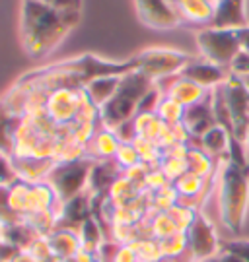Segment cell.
Returning a JSON list of instances; mask_svg holds the SVG:
<instances>
[{"mask_svg":"<svg viewBox=\"0 0 249 262\" xmlns=\"http://www.w3.org/2000/svg\"><path fill=\"white\" fill-rule=\"evenodd\" d=\"M82 14H65L37 0H22L20 43L31 58L51 55L72 31Z\"/></svg>","mask_w":249,"mask_h":262,"instance_id":"cell-1","label":"cell"},{"mask_svg":"<svg viewBox=\"0 0 249 262\" xmlns=\"http://www.w3.org/2000/svg\"><path fill=\"white\" fill-rule=\"evenodd\" d=\"M214 194L222 225L230 233H238L249 212V167L222 159L214 177Z\"/></svg>","mask_w":249,"mask_h":262,"instance_id":"cell-2","label":"cell"},{"mask_svg":"<svg viewBox=\"0 0 249 262\" xmlns=\"http://www.w3.org/2000/svg\"><path fill=\"white\" fill-rule=\"evenodd\" d=\"M154 85L156 82L139 70L127 72L121 78L117 94L111 97L109 103L100 109V124L103 128L117 130L121 124L132 121L139 113L140 101L146 97V94Z\"/></svg>","mask_w":249,"mask_h":262,"instance_id":"cell-3","label":"cell"},{"mask_svg":"<svg viewBox=\"0 0 249 262\" xmlns=\"http://www.w3.org/2000/svg\"><path fill=\"white\" fill-rule=\"evenodd\" d=\"M195 43L199 49V56L228 70L241 53L238 29H220L213 26L201 28L195 33Z\"/></svg>","mask_w":249,"mask_h":262,"instance_id":"cell-4","label":"cell"},{"mask_svg":"<svg viewBox=\"0 0 249 262\" xmlns=\"http://www.w3.org/2000/svg\"><path fill=\"white\" fill-rule=\"evenodd\" d=\"M135 60L137 70L158 84L166 78L181 74L185 66L193 60V55L171 47H148L135 55Z\"/></svg>","mask_w":249,"mask_h":262,"instance_id":"cell-5","label":"cell"},{"mask_svg":"<svg viewBox=\"0 0 249 262\" xmlns=\"http://www.w3.org/2000/svg\"><path fill=\"white\" fill-rule=\"evenodd\" d=\"M92 167L93 159L90 158L78 159V161H66V163H55L53 171L47 177V183L53 187L61 204L80 196L88 190Z\"/></svg>","mask_w":249,"mask_h":262,"instance_id":"cell-6","label":"cell"},{"mask_svg":"<svg viewBox=\"0 0 249 262\" xmlns=\"http://www.w3.org/2000/svg\"><path fill=\"white\" fill-rule=\"evenodd\" d=\"M222 253V243L214 224L203 210L197 214L193 225L187 229V256L191 262H203L216 258Z\"/></svg>","mask_w":249,"mask_h":262,"instance_id":"cell-7","label":"cell"},{"mask_svg":"<svg viewBox=\"0 0 249 262\" xmlns=\"http://www.w3.org/2000/svg\"><path fill=\"white\" fill-rule=\"evenodd\" d=\"M226 105L232 117V134L234 138L245 144L249 136V92L241 82L240 76L232 74L228 76L226 84L222 85Z\"/></svg>","mask_w":249,"mask_h":262,"instance_id":"cell-8","label":"cell"},{"mask_svg":"<svg viewBox=\"0 0 249 262\" xmlns=\"http://www.w3.org/2000/svg\"><path fill=\"white\" fill-rule=\"evenodd\" d=\"M88 99L84 88H59L47 97V115L55 124H70Z\"/></svg>","mask_w":249,"mask_h":262,"instance_id":"cell-9","label":"cell"},{"mask_svg":"<svg viewBox=\"0 0 249 262\" xmlns=\"http://www.w3.org/2000/svg\"><path fill=\"white\" fill-rule=\"evenodd\" d=\"M140 24L158 31H169L181 24L176 8L169 0H132Z\"/></svg>","mask_w":249,"mask_h":262,"instance_id":"cell-10","label":"cell"},{"mask_svg":"<svg viewBox=\"0 0 249 262\" xmlns=\"http://www.w3.org/2000/svg\"><path fill=\"white\" fill-rule=\"evenodd\" d=\"M181 76L189 78L195 84H199L206 92H213V90L226 84L230 70L214 64L210 60H204L203 56H193V60L183 68Z\"/></svg>","mask_w":249,"mask_h":262,"instance_id":"cell-11","label":"cell"},{"mask_svg":"<svg viewBox=\"0 0 249 262\" xmlns=\"http://www.w3.org/2000/svg\"><path fill=\"white\" fill-rule=\"evenodd\" d=\"M158 88L162 90V94L171 97V99H176L177 103H181L185 109L191 107V105L204 101L208 97V94H210V92H206L204 88H201L199 84H195V82H191L189 78H185L181 74L171 76V78H166V80L158 82Z\"/></svg>","mask_w":249,"mask_h":262,"instance_id":"cell-12","label":"cell"},{"mask_svg":"<svg viewBox=\"0 0 249 262\" xmlns=\"http://www.w3.org/2000/svg\"><path fill=\"white\" fill-rule=\"evenodd\" d=\"M176 8L181 24L197 26V28H208L214 19L216 4L213 0H174L171 2Z\"/></svg>","mask_w":249,"mask_h":262,"instance_id":"cell-13","label":"cell"},{"mask_svg":"<svg viewBox=\"0 0 249 262\" xmlns=\"http://www.w3.org/2000/svg\"><path fill=\"white\" fill-rule=\"evenodd\" d=\"M183 124L193 140H199L204 132H208L213 126H216V119H214L213 111V92L208 94L204 101L185 109Z\"/></svg>","mask_w":249,"mask_h":262,"instance_id":"cell-14","label":"cell"},{"mask_svg":"<svg viewBox=\"0 0 249 262\" xmlns=\"http://www.w3.org/2000/svg\"><path fill=\"white\" fill-rule=\"evenodd\" d=\"M245 2L247 0H218L210 26L220 29H240L249 26Z\"/></svg>","mask_w":249,"mask_h":262,"instance_id":"cell-15","label":"cell"},{"mask_svg":"<svg viewBox=\"0 0 249 262\" xmlns=\"http://www.w3.org/2000/svg\"><path fill=\"white\" fill-rule=\"evenodd\" d=\"M123 175V169L115 159H100L93 161L92 173H90V185L88 192L92 196H107L111 185Z\"/></svg>","mask_w":249,"mask_h":262,"instance_id":"cell-16","label":"cell"},{"mask_svg":"<svg viewBox=\"0 0 249 262\" xmlns=\"http://www.w3.org/2000/svg\"><path fill=\"white\" fill-rule=\"evenodd\" d=\"M14 161V169L20 181L35 185V183H43L47 181L49 173L55 167L53 159H37V158H12Z\"/></svg>","mask_w":249,"mask_h":262,"instance_id":"cell-17","label":"cell"},{"mask_svg":"<svg viewBox=\"0 0 249 262\" xmlns=\"http://www.w3.org/2000/svg\"><path fill=\"white\" fill-rule=\"evenodd\" d=\"M232 138H234V136H232L224 126L216 124V126H213L208 132H204L203 136L197 140V146L203 148V150L206 151L210 158L216 159V161H222V159L228 158Z\"/></svg>","mask_w":249,"mask_h":262,"instance_id":"cell-18","label":"cell"},{"mask_svg":"<svg viewBox=\"0 0 249 262\" xmlns=\"http://www.w3.org/2000/svg\"><path fill=\"white\" fill-rule=\"evenodd\" d=\"M49 243H51L53 254L61 260H74V256L82 251L80 235L66 227H56L55 231L49 235Z\"/></svg>","mask_w":249,"mask_h":262,"instance_id":"cell-19","label":"cell"},{"mask_svg":"<svg viewBox=\"0 0 249 262\" xmlns=\"http://www.w3.org/2000/svg\"><path fill=\"white\" fill-rule=\"evenodd\" d=\"M119 146H121V140L119 136L115 134V130L100 126L95 130V134H93V138L90 140V144L86 146V150H88V158L93 159V161H100V159L115 158Z\"/></svg>","mask_w":249,"mask_h":262,"instance_id":"cell-20","label":"cell"},{"mask_svg":"<svg viewBox=\"0 0 249 262\" xmlns=\"http://www.w3.org/2000/svg\"><path fill=\"white\" fill-rule=\"evenodd\" d=\"M121 78L123 76H102V78H95L92 82L84 85L88 99L92 101L98 109H102L103 105H107L111 101V97L117 94L121 84Z\"/></svg>","mask_w":249,"mask_h":262,"instance_id":"cell-21","label":"cell"},{"mask_svg":"<svg viewBox=\"0 0 249 262\" xmlns=\"http://www.w3.org/2000/svg\"><path fill=\"white\" fill-rule=\"evenodd\" d=\"M218 163L220 161L210 158L203 148H199L197 144L191 142V148L187 154V171H191L203 179H213L218 171Z\"/></svg>","mask_w":249,"mask_h":262,"instance_id":"cell-22","label":"cell"},{"mask_svg":"<svg viewBox=\"0 0 249 262\" xmlns=\"http://www.w3.org/2000/svg\"><path fill=\"white\" fill-rule=\"evenodd\" d=\"M8 208L22 220H26L31 214V185L29 183H24L18 179L14 185H10Z\"/></svg>","mask_w":249,"mask_h":262,"instance_id":"cell-23","label":"cell"},{"mask_svg":"<svg viewBox=\"0 0 249 262\" xmlns=\"http://www.w3.org/2000/svg\"><path fill=\"white\" fill-rule=\"evenodd\" d=\"M80 243H82V249L84 251H88V253L92 254H98L100 251V247H102L105 241H107V237H105V229H103V225L95 220V217H88L86 222L82 224L80 227Z\"/></svg>","mask_w":249,"mask_h":262,"instance_id":"cell-24","label":"cell"},{"mask_svg":"<svg viewBox=\"0 0 249 262\" xmlns=\"http://www.w3.org/2000/svg\"><path fill=\"white\" fill-rule=\"evenodd\" d=\"M132 124H135L137 136L146 138L150 142H156V144L160 134L166 128V122L162 121L156 113H137V117L132 119Z\"/></svg>","mask_w":249,"mask_h":262,"instance_id":"cell-25","label":"cell"},{"mask_svg":"<svg viewBox=\"0 0 249 262\" xmlns=\"http://www.w3.org/2000/svg\"><path fill=\"white\" fill-rule=\"evenodd\" d=\"M20 122V117H16L0 99V151L12 156V146H14V132Z\"/></svg>","mask_w":249,"mask_h":262,"instance_id":"cell-26","label":"cell"},{"mask_svg":"<svg viewBox=\"0 0 249 262\" xmlns=\"http://www.w3.org/2000/svg\"><path fill=\"white\" fill-rule=\"evenodd\" d=\"M146 227H148V235L158 239V241H162V239H166L169 235L177 233L176 224H174L171 215L167 214V212H156V214L148 215Z\"/></svg>","mask_w":249,"mask_h":262,"instance_id":"cell-27","label":"cell"},{"mask_svg":"<svg viewBox=\"0 0 249 262\" xmlns=\"http://www.w3.org/2000/svg\"><path fill=\"white\" fill-rule=\"evenodd\" d=\"M160 249L166 260H179L187 254V233L177 231L160 241Z\"/></svg>","mask_w":249,"mask_h":262,"instance_id":"cell-28","label":"cell"},{"mask_svg":"<svg viewBox=\"0 0 249 262\" xmlns=\"http://www.w3.org/2000/svg\"><path fill=\"white\" fill-rule=\"evenodd\" d=\"M130 247L139 254V262H162L164 254L160 249V241L154 237H140L135 243H130Z\"/></svg>","mask_w":249,"mask_h":262,"instance_id":"cell-29","label":"cell"},{"mask_svg":"<svg viewBox=\"0 0 249 262\" xmlns=\"http://www.w3.org/2000/svg\"><path fill=\"white\" fill-rule=\"evenodd\" d=\"M156 115L166 122V124H169V126H171V124H179V122H183L185 107L181 103H177L176 99L164 95L162 101L158 103Z\"/></svg>","mask_w":249,"mask_h":262,"instance_id":"cell-30","label":"cell"},{"mask_svg":"<svg viewBox=\"0 0 249 262\" xmlns=\"http://www.w3.org/2000/svg\"><path fill=\"white\" fill-rule=\"evenodd\" d=\"M132 146H135L137 151H139L140 161L146 163L148 167H158V165H160L164 151H162V148L158 146L156 142H150V140H146V138L137 136V138L132 140Z\"/></svg>","mask_w":249,"mask_h":262,"instance_id":"cell-31","label":"cell"},{"mask_svg":"<svg viewBox=\"0 0 249 262\" xmlns=\"http://www.w3.org/2000/svg\"><path fill=\"white\" fill-rule=\"evenodd\" d=\"M158 167L167 177L169 183H176L183 173H187V158H171V156H162V161Z\"/></svg>","mask_w":249,"mask_h":262,"instance_id":"cell-32","label":"cell"},{"mask_svg":"<svg viewBox=\"0 0 249 262\" xmlns=\"http://www.w3.org/2000/svg\"><path fill=\"white\" fill-rule=\"evenodd\" d=\"M167 214L171 215V220H174V224H176L177 231L187 233V229L193 225L195 217H197V214H199V210H193V208L183 206V204H179V202H177L176 206L171 208Z\"/></svg>","mask_w":249,"mask_h":262,"instance_id":"cell-33","label":"cell"},{"mask_svg":"<svg viewBox=\"0 0 249 262\" xmlns=\"http://www.w3.org/2000/svg\"><path fill=\"white\" fill-rule=\"evenodd\" d=\"M113 159L119 163V167L123 169V171L142 163V161H140L139 151H137V148L132 146V142H121L119 150H117V154H115V158Z\"/></svg>","mask_w":249,"mask_h":262,"instance_id":"cell-34","label":"cell"},{"mask_svg":"<svg viewBox=\"0 0 249 262\" xmlns=\"http://www.w3.org/2000/svg\"><path fill=\"white\" fill-rule=\"evenodd\" d=\"M28 253L39 262L51 260L55 254H53V249H51V243H49V235H39L35 241L29 245Z\"/></svg>","mask_w":249,"mask_h":262,"instance_id":"cell-35","label":"cell"},{"mask_svg":"<svg viewBox=\"0 0 249 262\" xmlns=\"http://www.w3.org/2000/svg\"><path fill=\"white\" fill-rule=\"evenodd\" d=\"M16 181H18V175H16V169H14L12 156L0 151V187H10Z\"/></svg>","mask_w":249,"mask_h":262,"instance_id":"cell-36","label":"cell"},{"mask_svg":"<svg viewBox=\"0 0 249 262\" xmlns=\"http://www.w3.org/2000/svg\"><path fill=\"white\" fill-rule=\"evenodd\" d=\"M222 253H230L241 260L249 262V239H232L222 243Z\"/></svg>","mask_w":249,"mask_h":262,"instance_id":"cell-37","label":"cell"},{"mask_svg":"<svg viewBox=\"0 0 249 262\" xmlns=\"http://www.w3.org/2000/svg\"><path fill=\"white\" fill-rule=\"evenodd\" d=\"M37 2L65 14H82V0H37Z\"/></svg>","mask_w":249,"mask_h":262,"instance_id":"cell-38","label":"cell"},{"mask_svg":"<svg viewBox=\"0 0 249 262\" xmlns=\"http://www.w3.org/2000/svg\"><path fill=\"white\" fill-rule=\"evenodd\" d=\"M166 185H169V181H167V177L162 173V169L154 167V169H150V171H148L146 181H144V187H146V190L154 192V190L164 188Z\"/></svg>","mask_w":249,"mask_h":262,"instance_id":"cell-39","label":"cell"},{"mask_svg":"<svg viewBox=\"0 0 249 262\" xmlns=\"http://www.w3.org/2000/svg\"><path fill=\"white\" fill-rule=\"evenodd\" d=\"M113 262H139V254L130 245H119L117 253L113 256Z\"/></svg>","mask_w":249,"mask_h":262,"instance_id":"cell-40","label":"cell"},{"mask_svg":"<svg viewBox=\"0 0 249 262\" xmlns=\"http://www.w3.org/2000/svg\"><path fill=\"white\" fill-rule=\"evenodd\" d=\"M238 35H240L241 53H249V26L238 29Z\"/></svg>","mask_w":249,"mask_h":262,"instance_id":"cell-41","label":"cell"},{"mask_svg":"<svg viewBox=\"0 0 249 262\" xmlns=\"http://www.w3.org/2000/svg\"><path fill=\"white\" fill-rule=\"evenodd\" d=\"M10 262H39V260H37V258H33L28 251H20V253L16 254V256H14Z\"/></svg>","mask_w":249,"mask_h":262,"instance_id":"cell-42","label":"cell"},{"mask_svg":"<svg viewBox=\"0 0 249 262\" xmlns=\"http://www.w3.org/2000/svg\"><path fill=\"white\" fill-rule=\"evenodd\" d=\"M218 258H220V262H245V260H241V258H238V256H234V254H230V253H220L218 254Z\"/></svg>","mask_w":249,"mask_h":262,"instance_id":"cell-43","label":"cell"},{"mask_svg":"<svg viewBox=\"0 0 249 262\" xmlns=\"http://www.w3.org/2000/svg\"><path fill=\"white\" fill-rule=\"evenodd\" d=\"M241 78V82H243V85H245V90L249 92V74H245V76H240Z\"/></svg>","mask_w":249,"mask_h":262,"instance_id":"cell-44","label":"cell"},{"mask_svg":"<svg viewBox=\"0 0 249 262\" xmlns=\"http://www.w3.org/2000/svg\"><path fill=\"white\" fill-rule=\"evenodd\" d=\"M203 262H220V258L216 256V258H208V260H203Z\"/></svg>","mask_w":249,"mask_h":262,"instance_id":"cell-45","label":"cell"},{"mask_svg":"<svg viewBox=\"0 0 249 262\" xmlns=\"http://www.w3.org/2000/svg\"><path fill=\"white\" fill-rule=\"evenodd\" d=\"M245 146H247V150H249V136H247V140H245Z\"/></svg>","mask_w":249,"mask_h":262,"instance_id":"cell-46","label":"cell"},{"mask_svg":"<svg viewBox=\"0 0 249 262\" xmlns=\"http://www.w3.org/2000/svg\"><path fill=\"white\" fill-rule=\"evenodd\" d=\"M213 2H214V4H216V2H218V0H213Z\"/></svg>","mask_w":249,"mask_h":262,"instance_id":"cell-47","label":"cell"},{"mask_svg":"<svg viewBox=\"0 0 249 262\" xmlns=\"http://www.w3.org/2000/svg\"><path fill=\"white\" fill-rule=\"evenodd\" d=\"M93 262H100V260H98V258H95V260H93Z\"/></svg>","mask_w":249,"mask_h":262,"instance_id":"cell-48","label":"cell"},{"mask_svg":"<svg viewBox=\"0 0 249 262\" xmlns=\"http://www.w3.org/2000/svg\"><path fill=\"white\" fill-rule=\"evenodd\" d=\"M0 227H2V222H0Z\"/></svg>","mask_w":249,"mask_h":262,"instance_id":"cell-49","label":"cell"},{"mask_svg":"<svg viewBox=\"0 0 249 262\" xmlns=\"http://www.w3.org/2000/svg\"><path fill=\"white\" fill-rule=\"evenodd\" d=\"M169 2H174V0H169Z\"/></svg>","mask_w":249,"mask_h":262,"instance_id":"cell-50","label":"cell"}]
</instances>
